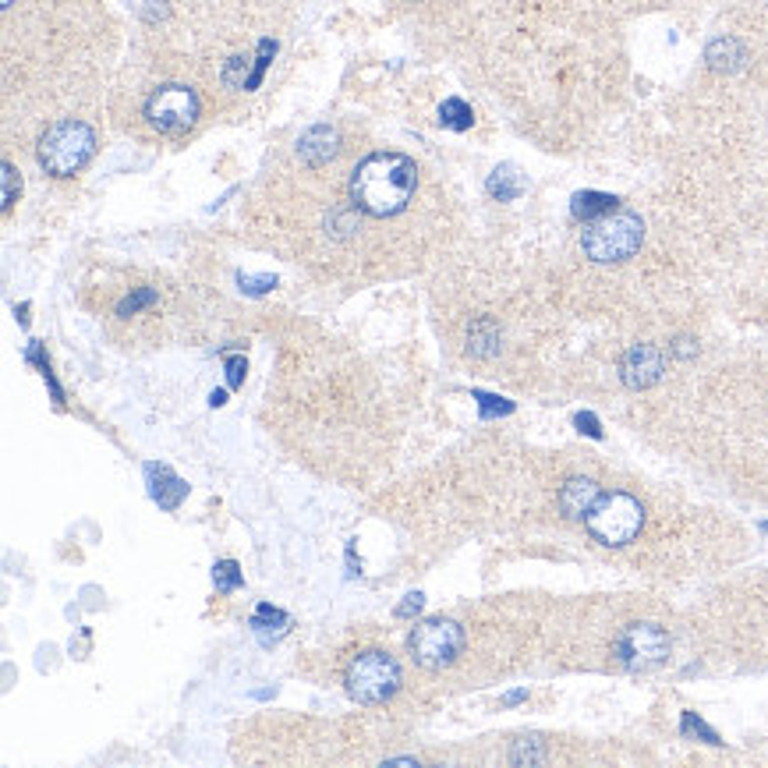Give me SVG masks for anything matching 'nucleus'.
Returning a JSON list of instances; mask_svg holds the SVG:
<instances>
[{"label":"nucleus","instance_id":"obj_1","mask_svg":"<svg viewBox=\"0 0 768 768\" xmlns=\"http://www.w3.org/2000/svg\"><path fill=\"white\" fill-rule=\"evenodd\" d=\"M418 189V166L404 153H372L351 174V202L368 216H397Z\"/></svg>","mask_w":768,"mask_h":768},{"label":"nucleus","instance_id":"obj_2","mask_svg":"<svg viewBox=\"0 0 768 768\" xmlns=\"http://www.w3.org/2000/svg\"><path fill=\"white\" fill-rule=\"evenodd\" d=\"M645 241V220L630 210H616L595 223H585L580 231V252H585L598 266H613V262H627L638 255Z\"/></svg>","mask_w":768,"mask_h":768},{"label":"nucleus","instance_id":"obj_3","mask_svg":"<svg viewBox=\"0 0 768 768\" xmlns=\"http://www.w3.org/2000/svg\"><path fill=\"white\" fill-rule=\"evenodd\" d=\"M92 153H97V131L74 118L50 124L40 139V149H36L40 166L53 178H74L92 160Z\"/></svg>","mask_w":768,"mask_h":768},{"label":"nucleus","instance_id":"obj_4","mask_svg":"<svg viewBox=\"0 0 768 768\" xmlns=\"http://www.w3.org/2000/svg\"><path fill=\"white\" fill-rule=\"evenodd\" d=\"M585 524L595 542H603L609 549H620L638 538L645 524V507L630 493H603V499L595 503V511L585 517Z\"/></svg>","mask_w":768,"mask_h":768},{"label":"nucleus","instance_id":"obj_5","mask_svg":"<svg viewBox=\"0 0 768 768\" xmlns=\"http://www.w3.org/2000/svg\"><path fill=\"white\" fill-rule=\"evenodd\" d=\"M347 695L358 705H383L401 690V666L386 651H362L347 666Z\"/></svg>","mask_w":768,"mask_h":768},{"label":"nucleus","instance_id":"obj_6","mask_svg":"<svg viewBox=\"0 0 768 768\" xmlns=\"http://www.w3.org/2000/svg\"><path fill=\"white\" fill-rule=\"evenodd\" d=\"M411 659H415L422 669H443L461 655L464 648V627L457 620H425L411 630Z\"/></svg>","mask_w":768,"mask_h":768},{"label":"nucleus","instance_id":"obj_7","mask_svg":"<svg viewBox=\"0 0 768 768\" xmlns=\"http://www.w3.org/2000/svg\"><path fill=\"white\" fill-rule=\"evenodd\" d=\"M669 634L655 624H630L624 627V634L616 638L613 655L616 663L630 673H648V669H659L669 659Z\"/></svg>","mask_w":768,"mask_h":768},{"label":"nucleus","instance_id":"obj_8","mask_svg":"<svg viewBox=\"0 0 768 768\" xmlns=\"http://www.w3.org/2000/svg\"><path fill=\"white\" fill-rule=\"evenodd\" d=\"M145 121L160 135H184L199 121V97L189 85H163L145 100Z\"/></svg>","mask_w":768,"mask_h":768},{"label":"nucleus","instance_id":"obj_9","mask_svg":"<svg viewBox=\"0 0 768 768\" xmlns=\"http://www.w3.org/2000/svg\"><path fill=\"white\" fill-rule=\"evenodd\" d=\"M663 354L651 344H634L620 358V380L627 390H648L663 380Z\"/></svg>","mask_w":768,"mask_h":768},{"label":"nucleus","instance_id":"obj_10","mask_svg":"<svg viewBox=\"0 0 768 768\" xmlns=\"http://www.w3.org/2000/svg\"><path fill=\"white\" fill-rule=\"evenodd\" d=\"M603 499V485H598L595 478H570L564 482V489H559V514H564L567 521H585L595 503Z\"/></svg>","mask_w":768,"mask_h":768},{"label":"nucleus","instance_id":"obj_11","mask_svg":"<svg viewBox=\"0 0 768 768\" xmlns=\"http://www.w3.org/2000/svg\"><path fill=\"white\" fill-rule=\"evenodd\" d=\"M336 153H341V131L330 124H315L297 139V160L309 166H326Z\"/></svg>","mask_w":768,"mask_h":768},{"label":"nucleus","instance_id":"obj_12","mask_svg":"<svg viewBox=\"0 0 768 768\" xmlns=\"http://www.w3.org/2000/svg\"><path fill=\"white\" fill-rule=\"evenodd\" d=\"M145 478H149V496L160 503V511H178L184 496H189V482L178 478L166 464H149Z\"/></svg>","mask_w":768,"mask_h":768},{"label":"nucleus","instance_id":"obj_13","mask_svg":"<svg viewBox=\"0 0 768 768\" xmlns=\"http://www.w3.org/2000/svg\"><path fill=\"white\" fill-rule=\"evenodd\" d=\"M705 64L719 74H737L747 64V47L734 40V36H719V40L705 47Z\"/></svg>","mask_w":768,"mask_h":768},{"label":"nucleus","instance_id":"obj_14","mask_svg":"<svg viewBox=\"0 0 768 768\" xmlns=\"http://www.w3.org/2000/svg\"><path fill=\"white\" fill-rule=\"evenodd\" d=\"M249 627H252V634L259 638V645H266V648H270V645H276V641L287 634L291 616H287V613H280V609H273L270 603H262V606L252 613Z\"/></svg>","mask_w":768,"mask_h":768},{"label":"nucleus","instance_id":"obj_15","mask_svg":"<svg viewBox=\"0 0 768 768\" xmlns=\"http://www.w3.org/2000/svg\"><path fill=\"white\" fill-rule=\"evenodd\" d=\"M616 210H620V199L609 195V192H577L570 199V213L580 223H595V220H603Z\"/></svg>","mask_w":768,"mask_h":768},{"label":"nucleus","instance_id":"obj_16","mask_svg":"<svg viewBox=\"0 0 768 768\" xmlns=\"http://www.w3.org/2000/svg\"><path fill=\"white\" fill-rule=\"evenodd\" d=\"M485 189H489V195L499 202H514L524 195V189H528V178H524L514 163H499L489 174V184H485Z\"/></svg>","mask_w":768,"mask_h":768},{"label":"nucleus","instance_id":"obj_17","mask_svg":"<svg viewBox=\"0 0 768 768\" xmlns=\"http://www.w3.org/2000/svg\"><path fill=\"white\" fill-rule=\"evenodd\" d=\"M467 351H472L475 358H493V354H499V326L493 320H475L467 326Z\"/></svg>","mask_w":768,"mask_h":768},{"label":"nucleus","instance_id":"obj_18","mask_svg":"<svg viewBox=\"0 0 768 768\" xmlns=\"http://www.w3.org/2000/svg\"><path fill=\"white\" fill-rule=\"evenodd\" d=\"M439 124L449 128V131H467V128L475 124V114H472V107H467L464 100L449 97V100H443V107H439Z\"/></svg>","mask_w":768,"mask_h":768},{"label":"nucleus","instance_id":"obj_19","mask_svg":"<svg viewBox=\"0 0 768 768\" xmlns=\"http://www.w3.org/2000/svg\"><path fill=\"white\" fill-rule=\"evenodd\" d=\"M213 585H216V592L231 595V592H238L241 585H245V574H241V567L234 564V559H220V564L213 567Z\"/></svg>","mask_w":768,"mask_h":768},{"label":"nucleus","instance_id":"obj_20","mask_svg":"<svg viewBox=\"0 0 768 768\" xmlns=\"http://www.w3.org/2000/svg\"><path fill=\"white\" fill-rule=\"evenodd\" d=\"M680 734L684 737H698V740H705V744H711V747H719L722 740H719V734L711 726H705L695 711H684V719H680Z\"/></svg>","mask_w":768,"mask_h":768},{"label":"nucleus","instance_id":"obj_21","mask_svg":"<svg viewBox=\"0 0 768 768\" xmlns=\"http://www.w3.org/2000/svg\"><path fill=\"white\" fill-rule=\"evenodd\" d=\"M223 85H228V89H252V74H249L245 58H231L228 61V68H223Z\"/></svg>","mask_w":768,"mask_h":768},{"label":"nucleus","instance_id":"obj_22","mask_svg":"<svg viewBox=\"0 0 768 768\" xmlns=\"http://www.w3.org/2000/svg\"><path fill=\"white\" fill-rule=\"evenodd\" d=\"M475 401H478V415L489 422V418H499V415H511L514 404L511 401H503V397H493V393H475Z\"/></svg>","mask_w":768,"mask_h":768},{"label":"nucleus","instance_id":"obj_23","mask_svg":"<svg viewBox=\"0 0 768 768\" xmlns=\"http://www.w3.org/2000/svg\"><path fill=\"white\" fill-rule=\"evenodd\" d=\"M238 287L252 294V297H262V294H270L276 287V276H252V273H238Z\"/></svg>","mask_w":768,"mask_h":768},{"label":"nucleus","instance_id":"obj_24","mask_svg":"<svg viewBox=\"0 0 768 768\" xmlns=\"http://www.w3.org/2000/svg\"><path fill=\"white\" fill-rule=\"evenodd\" d=\"M511 761L514 765H538V761H546V751H542V744L538 740H521L514 751H511Z\"/></svg>","mask_w":768,"mask_h":768},{"label":"nucleus","instance_id":"obj_25","mask_svg":"<svg viewBox=\"0 0 768 768\" xmlns=\"http://www.w3.org/2000/svg\"><path fill=\"white\" fill-rule=\"evenodd\" d=\"M153 302H156V291L142 287V291H135V294H128V297H124V302L118 305V315H135L139 309L153 305Z\"/></svg>","mask_w":768,"mask_h":768},{"label":"nucleus","instance_id":"obj_26","mask_svg":"<svg viewBox=\"0 0 768 768\" xmlns=\"http://www.w3.org/2000/svg\"><path fill=\"white\" fill-rule=\"evenodd\" d=\"M0 174H4V202H0V205H4V213H8L11 205L18 202V192H22V181H18V171H14L11 163L0 166Z\"/></svg>","mask_w":768,"mask_h":768},{"label":"nucleus","instance_id":"obj_27","mask_svg":"<svg viewBox=\"0 0 768 768\" xmlns=\"http://www.w3.org/2000/svg\"><path fill=\"white\" fill-rule=\"evenodd\" d=\"M228 386L238 390L241 383H245V372H249V362H245V354H228Z\"/></svg>","mask_w":768,"mask_h":768},{"label":"nucleus","instance_id":"obj_28","mask_svg":"<svg viewBox=\"0 0 768 768\" xmlns=\"http://www.w3.org/2000/svg\"><path fill=\"white\" fill-rule=\"evenodd\" d=\"M574 425L580 428V433L585 436H592V439H603V425H598V418L595 415H588V411H580V415L574 418Z\"/></svg>","mask_w":768,"mask_h":768},{"label":"nucleus","instance_id":"obj_29","mask_svg":"<svg viewBox=\"0 0 768 768\" xmlns=\"http://www.w3.org/2000/svg\"><path fill=\"white\" fill-rule=\"evenodd\" d=\"M422 606H425V598L415 592V595H407L404 603L397 606V616H401V620H407V616H418V613H422Z\"/></svg>","mask_w":768,"mask_h":768},{"label":"nucleus","instance_id":"obj_30","mask_svg":"<svg viewBox=\"0 0 768 768\" xmlns=\"http://www.w3.org/2000/svg\"><path fill=\"white\" fill-rule=\"evenodd\" d=\"M673 354H677V358H695V354H698V344L690 341V336H680V341L673 344Z\"/></svg>","mask_w":768,"mask_h":768},{"label":"nucleus","instance_id":"obj_31","mask_svg":"<svg viewBox=\"0 0 768 768\" xmlns=\"http://www.w3.org/2000/svg\"><path fill=\"white\" fill-rule=\"evenodd\" d=\"M210 404H213V407H223V404H228V390H213V393H210Z\"/></svg>","mask_w":768,"mask_h":768},{"label":"nucleus","instance_id":"obj_32","mask_svg":"<svg viewBox=\"0 0 768 768\" xmlns=\"http://www.w3.org/2000/svg\"><path fill=\"white\" fill-rule=\"evenodd\" d=\"M524 698H528V690H511V695L503 698V705H521Z\"/></svg>","mask_w":768,"mask_h":768},{"label":"nucleus","instance_id":"obj_33","mask_svg":"<svg viewBox=\"0 0 768 768\" xmlns=\"http://www.w3.org/2000/svg\"><path fill=\"white\" fill-rule=\"evenodd\" d=\"M14 4V0H0V8H11Z\"/></svg>","mask_w":768,"mask_h":768},{"label":"nucleus","instance_id":"obj_34","mask_svg":"<svg viewBox=\"0 0 768 768\" xmlns=\"http://www.w3.org/2000/svg\"><path fill=\"white\" fill-rule=\"evenodd\" d=\"M761 532H768V521H765V524H761Z\"/></svg>","mask_w":768,"mask_h":768}]
</instances>
